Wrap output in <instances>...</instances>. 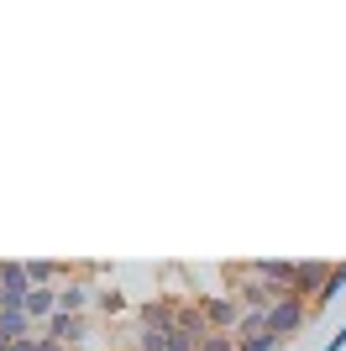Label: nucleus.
Listing matches in <instances>:
<instances>
[{"label":"nucleus","mask_w":346,"mask_h":351,"mask_svg":"<svg viewBox=\"0 0 346 351\" xmlns=\"http://www.w3.org/2000/svg\"><path fill=\"white\" fill-rule=\"evenodd\" d=\"M173 330H184V336H194V341L210 336V320H205L200 299H194V304H189V299H178V320H173Z\"/></svg>","instance_id":"obj_8"},{"label":"nucleus","mask_w":346,"mask_h":351,"mask_svg":"<svg viewBox=\"0 0 346 351\" xmlns=\"http://www.w3.org/2000/svg\"><path fill=\"white\" fill-rule=\"evenodd\" d=\"M325 278H331V263H315V257H310V263H299L294 267V299H304V304L315 309L320 304V289H325Z\"/></svg>","instance_id":"obj_2"},{"label":"nucleus","mask_w":346,"mask_h":351,"mask_svg":"<svg viewBox=\"0 0 346 351\" xmlns=\"http://www.w3.org/2000/svg\"><path fill=\"white\" fill-rule=\"evenodd\" d=\"M236 351H242V346H236Z\"/></svg>","instance_id":"obj_18"},{"label":"nucleus","mask_w":346,"mask_h":351,"mask_svg":"<svg viewBox=\"0 0 346 351\" xmlns=\"http://www.w3.org/2000/svg\"><path fill=\"white\" fill-rule=\"evenodd\" d=\"M0 341H5V346L32 341V315L27 309H0Z\"/></svg>","instance_id":"obj_9"},{"label":"nucleus","mask_w":346,"mask_h":351,"mask_svg":"<svg viewBox=\"0 0 346 351\" xmlns=\"http://www.w3.org/2000/svg\"><path fill=\"white\" fill-rule=\"evenodd\" d=\"M284 341L278 336H252V341H242V351H278Z\"/></svg>","instance_id":"obj_14"},{"label":"nucleus","mask_w":346,"mask_h":351,"mask_svg":"<svg viewBox=\"0 0 346 351\" xmlns=\"http://www.w3.org/2000/svg\"><path fill=\"white\" fill-rule=\"evenodd\" d=\"M341 289H346V263H331V278H325V289H320V309L331 304Z\"/></svg>","instance_id":"obj_11"},{"label":"nucleus","mask_w":346,"mask_h":351,"mask_svg":"<svg viewBox=\"0 0 346 351\" xmlns=\"http://www.w3.org/2000/svg\"><path fill=\"white\" fill-rule=\"evenodd\" d=\"M137 351H168V336H158V330H142V336H137Z\"/></svg>","instance_id":"obj_13"},{"label":"nucleus","mask_w":346,"mask_h":351,"mask_svg":"<svg viewBox=\"0 0 346 351\" xmlns=\"http://www.w3.org/2000/svg\"><path fill=\"white\" fill-rule=\"evenodd\" d=\"M95 299H100V293H95L89 278H63L58 283V309H63V315H84Z\"/></svg>","instance_id":"obj_4"},{"label":"nucleus","mask_w":346,"mask_h":351,"mask_svg":"<svg viewBox=\"0 0 346 351\" xmlns=\"http://www.w3.org/2000/svg\"><path fill=\"white\" fill-rule=\"evenodd\" d=\"M200 309L210 330H236L242 325V304H236V293H200Z\"/></svg>","instance_id":"obj_3"},{"label":"nucleus","mask_w":346,"mask_h":351,"mask_svg":"<svg viewBox=\"0 0 346 351\" xmlns=\"http://www.w3.org/2000/svg\"><path fill=\"white\" fill-rule=\"evenodd\" d=\"M0 273H5V263H0Z\"/></svg>","instance_id":"obj_17"},{"label":"nucleus","mask_w":346,"mask_h":351,"mask_svg":"<svg viewBox=\"0 0 346 351\" xmlns=\"http://www.w3.org/2000/svg\"><path fill=\"white\" fill-rule=\"evenodd\" d=\"M294 267H299V263H284V257H262V263H246V273L288 293V289H294Z\"/></svg>","instance_id":"obj_6"},{"label":"nucleus","mask_w":346,"mask_h":351,"mask_svg":"<svg viewBox=\"0 0 346 351\" xmlns=\"http://www.w3.org/2000/svg\"><path fill=\"white\" fill-rule=\"evenodd\" d=\"M200 351H236V330H210L200 341Z\"/></svg>","instance_id":"obj_12"},{"label":"nucleus","mask_w":346,"mask_h":351,"mask_svg":"<svg viewBox=\"0 0 346 351\" xmlns=\"http://www.w3.org/2000/svg\"><path fill=\"white\" fill-rule=\"evenodd\" d=\"M325 351H346V325H341V330L331 336V346H325Z\"/></svg>","instance_id":"obj_16"},{"label":"nucleus","mask_w":346,"mask_h":351,"mask_svg":"<svg viewBox=\"0 0 346 351\" xmlns=\"http://www.w3.org/2000/svg\"><path fill=\"white\" fill-rule=\"evenodd\" d=\"M47 336H53L58 346H79V341H89V325H84V315H63V309H58L53 320H47Z\"/></svg>","instance_id":"obj_7"},{"label":"nucleus","mask_w":346,"mask_h":351,"mask_svg":"<svg viewBox=\"0 0 346 351\" xmlns=\"http://www.w3.org/2000/svg\"><path fill=\"white\" fill-rule=\"evenodd\" d=\"M304 320H310V304H304V299H294V293H284V299L268 309V336L288 341L294 330H304Z\"/></svg>","instance_id":"obj_1"},{"label":"nucleus","mask_w":346,"mask_h":351,"mask_svg":"<svg viewBox=\"0 0 346 351\" xmlns=\"http://www.w3.org/2000/svg\"><path fill=\"white\" fill-rule=\"evenodd\" d=\"M27 315L47 325V320L58 315V289H32V293H27Z\"/></svg>","instance_id":"obj_10"},{"label":"nucleus","mask_w":346,"mask_h":351,"mask_svg":"<svg viewBox=\"0 0 346 351\" xmlns=\"http://www.w3.org/2000/svg\"><path fill=\"white\" fill-rule=\"evenodd\" d=\"M137 320H142V330H158V336H168L173 320H178V299H147V304L137 309Z\"/></svg>","instance_id":"obj_5"},{"label":"nucleus","mask_w":346,"mask_h":351,"mask_svg":"<svg viewBox=\"0 0 346 351\" xmlns=\"http://www.w3.org/2000/svg\"><path fill=\"white\" fill-rule=\"evenodd\" d=\"M100 309H105V315H121V309H126V299H121V293H100Z\"/></svg>","instance_id":"obj_15"}]
</instances>
